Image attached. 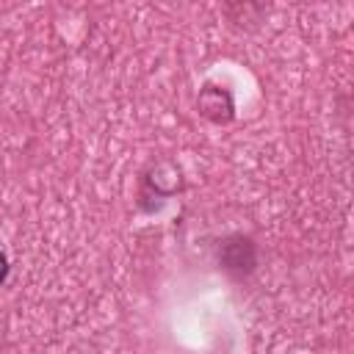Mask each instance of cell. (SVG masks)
<instances>
[{
    "instance_id": "cell-4",
    "label": "cell",
    "mask_w": 354,
    "mask_h": 354,
    "mask_svg": "<svg viewBox=\"0 0 354 354\" xmlns=\"http://www.w3.org/2000/svg\"><path fill=\"white\" fill-rule=\"evenodd\" d=\"M6 277H8V257L0 252V285L6 282Z\"/></svg>"
},
{
    "instance_id": "cell-3",
    "label": "cell",
    "mask_w": 354,
    "mask_h": 354,
    "mask_svg": "<svg viewBox=\"0 0 354 354\" xmlns=\"http://www.w3.org/2000/svg\"><path fill=\"white\" fill-rule=\"evenodd\" d=\"M149 183H152V188H155L158 194H171V191L180 185V174H177L174 166H169V163H158L155 171L149 174Z\"/></svg>"
},
{
    "instance_id": "cell-2",
    "label": "cell",
    "mask_w": 354,
    "mask_h": 354,
    "mask_svg": "<svg viewBox=\"0 0 354 354\" xmlns=\"http://www.w3.org/2000/svg\"><path fill=\"white\" fill-rule=\"evenodd\" d=\"M196 108H199V113L205 119H210L216 124H227L232 119V111H235L232 94L227 88H221V86H213V83H207V86L199 88Z\"/></svg>"
},
{
    "instance_id": "cell-1",
    "label": "cell",
    "mask_w": 354,
    "mask_h": 354,
    "mask_svg": "<svg viewBox=\"0 0 354 354\" xmlns=\"http://www.w3.org/2000/svg\"><path fill=\"white\" fill-rule=\"evenodd\" d=\"M218 266L232 277H249L257 266V246L249 235H227L218 246Z\"/></svg>"
}]
</instances>
